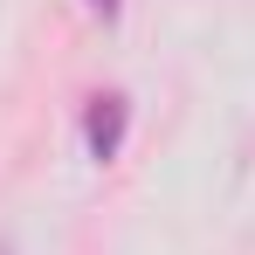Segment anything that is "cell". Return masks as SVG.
Returning a JSON list of instances; mask_svg holds the SVG:
<instances>
[{
	"label": "cell",
	"instance_id": "2",
	"mask_svg": "<svg viewBox=\"0 0 255 255\" xmlns=\"http://www.w3.org/2000/svg\"><path fill=\"white\" fill-rule=\"evenodd\" d=\"M90 7H97V14H104V21H111V14H118V7H125V0H90Z\"/></svg>",
	"mask_w": 255,
	"mask_h": 255
},
{
	"label": "cell",
	"instance_id": "1",
	"mask_svg": "<svg viewBox=\"0 0 255 255\" xmlns=\"http://www.w3.org/2000/svg\"><path fill=\"white\" fill-rule=\"evenodd\" d=\"M125 125H131V104L118 97V90H111V97H90V111H83V145H90L97 166L125 152Z\"/></svg>",
	"mask_w": 255,
	"mask_h": 255
}]
</instances>
